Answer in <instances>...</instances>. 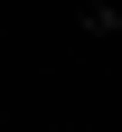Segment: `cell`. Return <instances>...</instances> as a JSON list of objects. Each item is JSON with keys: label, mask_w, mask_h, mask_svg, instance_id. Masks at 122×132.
Segmentation results:
<instances>
[{"label": "cell", "mask_w": 122, "mask_h": 132, "mask_svg": "<svg viewBox=\"0 0 122 132\" xmlns=\"http://www.w3.org/2000/svg\"><path fill=\"white\" fill-rule=\"evenodd\" d=\"M85 38H122V0H94L85 10Z\"/></svg>", "instance_id": "cell-1"}]
</instances>
